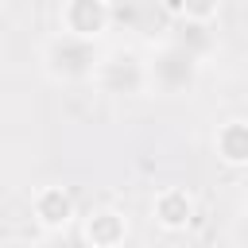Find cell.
Returning <instances> with one entry per match:
<instances>
[{"label": "cell", "mask_w": 248, "mask_h": 248, "mask_svg": "<svg viewBox=\"0 0 248 248\" xmlns=\"http://www.w3.org/2000/svg\"><path fill=\"white\" fill-rule=\"evenodd\" d=\"M43 74L58 85H74V81H93L97 66H101V50L93 46V39L85 35H70L58 27V35H50L43 43Z\"/></svg>", "instance_id": "1"}, {"label": "cell", "mask_w": 248, "mask_h": 248, "mask_svg": "<svg viewBox=\"0 0 248 248\" xmlns=\"http://www.w3.org/2000/svg\"><path fill=\"white\" fill-rule=\"evenodd\" d=\"M147 70H151V89L155 93H167V97H182L198 85V74H202V58L182 46L178 39L163 43L151 58H147Z\"/></svg>", "instance_id": "2"}, {"label": "cell", "mask_w": 248, "mask_h": 248, "mask_svg": "<svg viewBox=\"0 0 248 248\" xmlns=\"http://www.w3.org/2000/svg\"><path fill=\"white\" fill-rule=\"evenodd\" d=\"M93 81H97L101 93L140 97V93L151 89V70L136 50H108V54H101V66H97Z\"/></svg>", "instance_id": "3"}, {"label": "cell", "mask_w": 248, "mask_h": 248, "mask_svg": "<svg viewBox=\"0 0 248 248\" xmlns=\"http://www.w3.org/2000/svg\"><path fill=\"white\" fill-rule=\"evenodd\" d=\"M112 8L105 0H62L58 4V27L70 35H85V39H101L108 31Z\"/></svg>", "instance_id": "4"}, {"label": "cell", "mask_w": 248, "mask_h": 248, "mask_svg": "<svg viewBox=\"0 0 248 248\" xmlns=\"http://www.w3.org/2000/svg\"><path fill=\"white\" fill-rule=\"evenodd\" d=\"M31 221H35L43 232H62V229L74 221V198H70L62 186H43V190H35V198H31Z\"/></svg>", "instance_id": "5"}, {"label": "cell", "mask_w": 248, "mask_h": 248, "mask_svg": "<svg viewBox=\"0 0 248 248\" xmlns=\"http://www.w3.org/2000/svg\"><path fill=\"white\" fill-rule=\"evenodd\" d=\"M151 217H155L163 229L178 232V229H186V225L194 221V198H190L182 186H167V190H159V194L151 198Z\"/></svg>", "instance_id": "6"}, {"label": "cell", "mask_w": 248, "mask_h": 248, "mask_svg": "<svg viewBox=\"0 0 248 248\" xmlns=\"http://www.w3.org/2000/svg\"><path fill=\"white\" fill-rule=\"evenodd\" d=\"M213 151L229 167H248V120H225L213 132Z\"/></svg>", "instance_id": "7"}, {"label": "cell", "mask_w": 248, "mask_h": 248, "mask_svg": "<svg viewBox=\"0 0 248 248\" xmlns=\"http://www.w3.org/2000/svg\"><path fill=\"white\" fill-rule=\"evenodd\" d=\"M128 236V221L116 213V209H93L85 217V240L97 244V248H112Z\"/></svg>", "instance_id": "8"}, {"label": "cell", "mask_w": 248, "mask_h": 248, "mask_svg": "<svg viewBox=\"0 0 248 248\" xmlns=\"http://www.w3.org/2000/svg\"><path fill=\"white\" fill-rule=\"evenodd\" d=\"M182 46H190L198 58H205L213 50V35H209V23H194V19H182V31L174 35Z\"/></svg>", "instance_id": "9"}, {"label": "cell", "mask_w": 248, "mask_h": 248, "mask_svg": "<svg viewBox=\"0 0 248 248\" xmlns=\"http://www.w3.org/2000/svg\"><path fill=\"white\" fill-rule=\"evenodd\" d=\"M221 12V0H178V16L194 23H213Z\"/></svg>", "instance_id": "10"}, {"label": "cell", "mask_w": 248, "mask_h": 248, "mask_svg": "<svg viewBox=\"0 0 248 248\" xmlns=\"http://www.w3.org/2000/svg\"><path fill=\"white\" fill-rule=\"evenodd\" d=\"M232 240H248V217H244V221L232 229Z\"/></svg>", "instance_id": "11"}, {"label": "cell", "mask_w": 248, "mask_h": 248, "mask_svg": "<svg viewBox=\"0 0 248 248\" xmlns=\"http://www.w3.org/2000/svg\"><path fill=\"white\" fill-rule=\"evenodd\" d=\"M105 4H108V8H116V4H120V0H105Z\"/></svg>", "instance_id": "12"}, {"label": "cell", "mask_w": 248, "mask_h": 248, "mask_svg": "<svg viewBox=\"0 0 248 248\" xmlns=\"http://www.w3.org/2000/svg\"><path fill=\"white\" fill-rule=\"evenodd\" d=\"M4 8H12V0H4Z\"/></svg>", "instance_id": "13"}]
</instances>
